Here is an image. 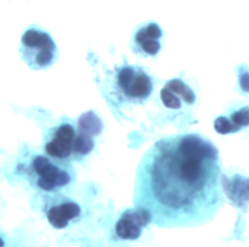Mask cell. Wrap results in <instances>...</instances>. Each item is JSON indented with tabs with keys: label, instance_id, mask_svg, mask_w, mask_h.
<instances>
[{
	"label": "cell",
	"instance_id": "obj_9",
	"mask_svg": "<svg viewBox=\"0 0 249 247\" xmlns=\"http://www.w3.org/2000/svg\"><path fill=\"white\" fill-rule=\"evenodd\" d=\"M162 32L159 24L150 22L138 29L133 39V49L136 53L144 56L155 57L160 50Z\"/></svg>",
	"mask_w": 249,
	"mask_h": 247
},
{
	"label": "cell",
	"instance_id": "obj_8",
	"mask_svg": "<svg viewBox=\"0 0 249 247\" xmlns=\"http://www.w3.org/2000/svg\"><path fill=\"white\" fill-rule=\"evenodd\" d=\"M160 99L165 107L177 109L182 106V103H193L196 101V95L184 81L174 78L166 82L160 90Z\"/></svg>",
	"mask_w": 249,
	"mask_h": 247
},
{
	"label": "cell",
	"instance_id": "obj_5",
	"mask_svg": "<svg viewBox=\"0 0 249 247\" xmlns=\"http://www.w3.org/2000/svg\"><path fill=\"white\" fill-rule=\"evenodd\" d=\"M43 198V213L54 228H65L82 215L80 205L63 194H47Z\"/></svg>",
	"mask_w": 249,
	"mask_h": 247
},
{
	"label": "cell",
	"instance_id": "obj_6",
	"mask_svg": "<svg viewBox=\"0 0 249 247\" xmlns=\"http://www.w3.org/2000/svg\"><path fill=\"white\" fill-rule=\"evenodd\" d=\"M78 145V132L71 124L63 123L53 129L45 144V151L48 156L68 162L76 160Z\"/></svg>",
	"mask_w": 249,
	"mask_h": 247
},
{
	"label": "cell",
	"instance_id": "obj_7",
	"mask_svg": "<svg viewBox=\"0 0 249 247\" xmlns=\"http://www.w3.org/2000/svg\"><path fill=\"white\" fill-rule=\"evenodd\" d=\"M153 221L151 213L140 207L125 210L115 225L116 235L123 240L138 239L145 228Z\"/></svg>",
	"mask_w": 249,
	"mask_h": 247
},
{
	"label": "cell",
	"instance_id": "obj_4",
	"mask_svg": "<svg viewBox=\"0 0 249 247\" xmlns=\"http://www.w3.org/2000/svg\"><path fill=\"white\" fill-rule=\"evenodd\" d=\"M19 52L24 62L32 69L50 67L57 58V47L49 33L38 28H28L20 39Z\"/></svg>",
	"mask_w": 249,
	"mask_h": 247
},
{
	"label": "cell",
	"instance_id": "obj_3",
	"mask_svg": "<svg viewBox=\"0 0 249 247\" xmlns=\"http://www.w3.org/2000/svg\"><path fill=\"white\" fill-rule=\"evenodd\" d=\"M113 91L116 98L124 103L140 104L153 91L150 75L140 66L123 65L116 69L113 80Z\"/></svg>",
	"mask_w": 249,
	"mask_h": 247
},
{
	"label": "cell",
	"instance_id": "obj_1",
	"mask_svg": "<svg viewBox=\"0 0 249 247\" xmlns=\"http://www.w3.org/2000/svg\"><path fill=\"white\" fill-rule=\"evenodd\" d=\"M216 146L197 134L162 138L144 153L136 170L134 207L148 210L159 227L199 226L221 200Z\"/></svg>",
	"mask_w": 249,
	"mask_h": 247
},
{
	"label": "cell",
	"instance_id": "obj_2",
	"mask_svg": "<svg viewBox=\"0 0 249 247\" xmlns=\"http://www.w3.org/2000/svg\"><path fill=\"white\" fill-rule=\"evenodd\" d=\"M24 173L36 189L47 194L58 193L75 180V171L70 163L42 154L32 157L25 166Z\"/></svg>",
	"mask_w": 249,
	"mask_h": 247
},
{
	"label": "cell",
	"instance_id": "obj_10",
	"mask_svg": "<svg viewBox=\"0 0 249 247\" xmlns=\"http://www.w3.org/2000/svg\"><path fill=\"white\" fill-rule=\"evenodd\" d=\"M78 130L91 137L100 134L102 130V122L100 118L92 111L83 113L78 120Z\"/></svg>",
	"mask_w": 249,
	"mask_h": 247
}]
</instances>
